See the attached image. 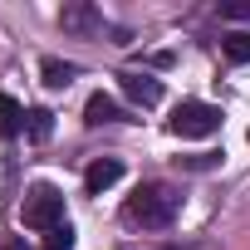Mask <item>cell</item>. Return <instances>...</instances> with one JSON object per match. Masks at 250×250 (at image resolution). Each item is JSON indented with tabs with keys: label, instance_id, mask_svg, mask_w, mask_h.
Wrapping results in <instances>:
<instances>
[{
	"label": "cell",
	"instance_id": "obj_7",
	"mask_svg": "<svg viewBox=\"0 0 250 250\" xmlns=\"http://www.w3.org/2000/svg\"><path fill=\"white\" fill-rule=\"evenodd\" d=\"M83 123H88V128H103V123H123V108H118L108 93H93V98L83 103Z\"/></svg>",
	"mask_w": 250,
	"mask_h": 250
},
{
	"label": "cell",
	"instance_id": "obj_14",
	"mask_svg": "<svg viewBox=\"0 0 250 250\" xmlns=\"http://www.w3.org/2000/svg\"><path fill=\"white\" fill-rule=\"evenodd\" d=\"M162 250H182V245H162Z\"/></svg>",
	"mask_w": 250,
	"mask_h": 250
},
{
	"label": "cell",
	"instance_id": "obj_15",
	"mask_svg": "<svg viewBox=\"0 0 250 250\" xmlns=\"http://www.w3.org/2000/svg\"><path fill=\"white\" fill-rule=\"evenodd\" d=\"M10 250H15V245H10Z\"/></svg>",
	"mask_w": 250,
	"mask_h": 250
},
{
	"label": "cell",
	"instance_id": "obj_8",
	"mask_svg": "<svg viewBox=\"0 0 250 250\" xmlns=\"http://www.w3.org/2000/svg\"><path fill=\"white\" fill-rule=\"evenodd\" d=\"M20 133H25V108L10 93H0V138H20Z\"/></svg>",
	"mask_w": 250,
	"mask_h": 250
},
{
	"label": "cell",
	"instance_id": "obj_2",
	"mask_svg": "<svg viewBox=\"0 0 250 250\" xmlns=\"http://www.w3.org/2000/svg\"><path fill=\"white\" fill-rule=\"evenodd\" d=\"M20 221L30 226V230H54V226H64V191L59 187H49V182H35L30 191H25V201H20Z\"/></svg>",
	"mask_w": 250,
	"mask_h": 250
},
{
	"label": "cell",
	"instance_id": "obj_1",
	"mask_svg": "<svg viewBox=\"0 0 250 250\" xmlns=\"http://www.w3.org/2000/svg\"><path fill=\"white\" fill-rule=\"evenodd\" d=\"M177 206H182V196H177V191H172L167 182H147V187H138V191L128 196L123 216H128L133 226L162 230V226H172V221H177Z\"/></svg>",
	"mask_w": 250,
	"mask_h": 250
},
{
	"label": "cell",
	"instance_id": "obj_6",
	"mask_svg": "<svg viewBox=\"0 0 250 250\" xmlns=\"http://www.w3.org/2000/svg\"><path fill=\"white\" fill-rule=\"evenodd\" d=\"M118 177H123V162H118V157H98V162H93V167L83 172V187H88V191L98 196V191H108V187H113Z\"/></svg>",
	"mask_w": 250,
	"mask_h": 250
},
{
	"label": "cell",
	"instance_id": "obj_3",
	"mask_svg": "<svg viewBox=\"0 0 250 250\" xmlns=\"http://www.w3.org/2000/svg\"><path fill=\"white\" fill-rule=\"evenodd\" d=\"M167 128L177 133V138H211L216 128H221V108H211V103H182L177 113H172V123Z\"/></svg>",
	"mask_w": 250,
	"mask_h": 250
},
{
	"label": "cell",
	"instance_id": "obj_12",
	"mask_svg": "<svg viewBox=\"0 0 250 250\" xmlns=\"http://www.w3.org/2000/svg\"><path fill=\"white\" fill-rule=\"evenodd\" d=\"M40 250H74V226L64 221V226H54L49 235H44V245Z\"/></svg>",
	"mask_w": 250,
	"mask_h": 250
},
{
	"label": "cell",
	"instance_id": "obj_13",
	"mask_svg": "<svg viewBox=\"0 0 250 250\" xmlns=\"http://www.w3.org/2000/svg\"><path fill=\"white\" fill-rule=\"evenodd\" d=\"M221 15H226V20H250V0H226Z\"/></svg>",
	"mask_w": 250,
	"mask_h": 250
},
{
	"label": "cell",
	"instance_id": "obj_10",
	"mask_svg": "<svg viewBox=\"0 0 250 250\" xmlns=\"http://www.w3.org/2000/svg\"><path fill=\"white\" fill-rule=\"evenodd\" d=\"M40 74H44V83H49V88H69L79 69H74V64H64V59H44V64H40Z\"/></svg>",
	"mask_w": 250,
	"mask_h": 250
},
{
	"label": "cell",
	"instance_id": "obj_4",
	"mask_svg": "<svg viewBox=\"0 0 250 250\" xmlns=\"http://www.w3.org/2000/svg\"><path fill=\"white\" fill-rule=\"evenodd\" d=\"M118 83H123V93H128L133 103H143V108L162 103V83L152 74H118Z\"/></svg>",
	"mask_w": 250,
	"mask_h": 250
},
{
	"label": "cell",
	"instance_id": "obj_9",
	"mask_svg": "<svg viewBox=\"0 0 250 250\" xmlns=\"http://www.w3.org/2000/svg\"><path fill=\"white\" fill-rule=\"evenodd\" d=\"M25 133H30L35 143H49V133H54V113H49V108H30V113H25Z\"/></svg>",
	"mask_w": 250,
	"mask_h": 250
},
{
	"label": "cell",
	"instance_id": "obj_11",
	"mask_svg": "<svg viewBox=\"0 0 250 250\" xmlns=\"http://www.w3.org/2000/svg\"><path fill=\"white\" fill-rule=\"evenodd\" d=\"M221 49H226V59H230V64H250V35H245V30L226 35V40H221Z\"/></svg>",
	"mask_w": 250,
	"mask_h": 250
},
{
	"label": "cell",
	"instance_id": "obj_5",
	"mask_svg": "<svg viewBox=\"0 0 250 250\" xmlns=\"http://www.w3.org/2000/svg\"><path fill=\"white\" fill-rule=\"evenodd\" d=\"M59 25L74 30V35H98V30H103V15H98L93 5H64V10H59Z\"/></svg>",
	"mask_w": 250,
	"mask_h": 250
}]
</instances>
